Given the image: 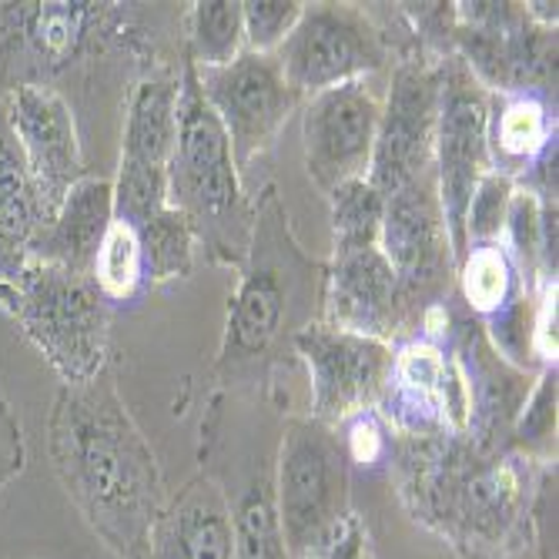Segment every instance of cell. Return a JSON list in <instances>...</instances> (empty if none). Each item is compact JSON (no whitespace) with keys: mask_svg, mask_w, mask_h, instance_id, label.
Returning a JSON list of instances; mask_svg holds the SVG:
<instances>
[{"mask_svg":"<svg viewBox=\"0 0 559 559\" xmlns=\"http://www.w3.org/2000/svg\"><path fill=\"white\" fill-rule=\"evenodd\" d=\"M47 455L91 533L118 559H141L168 486L108 372L84 385H61L47 419Z\"/></svg>","mask_w":559,"mask_h":559,"instance_id":"cell-1","label":"cell"},{"mask_svg":"<svg viewBox=\"0 0 559 559\" xmlns=\"http://www.w3.org/2000/svg\"><path fill=\"white\" fill-rule=\"evenodd\" d=\"M523 452H486L469 436H392L385 473L402 510L455 559H513L530 549L539 473Z\"/></svg>","mask_w":559,"mask_h":559,"instance_id":"cell-2","label":"cell"},{"mask_svg":"<svg viewBox=\"0 0 559 559\" xmlns=\"http://www.w3.org/2000/svg\"><path fill=\"white\" fill-rule=\"evenodd\" d=\"M325 262L301 248L292 231L278 185H265L255 201L248 255L228 298L225 332L215 355L222 392L269 395L275 372L295 362V338L322 322Z\"/></svg>","mask_w":559,"mask_h":559,"instance_id":"cell-3","label":"cell"},{"mask_svg":"<svg viewBox=\"0 0 559 559\" xmlns=\"http://www.w3.org/2000/svg\"><path fill=\"white\" fill-rule=\"evenodd\" d=\"M151 40L138 4L94 0H24L0 4V97L21 87H55V81L100 61L131 58L151 64Z\"/></svg>","mask_w":559,"mask_h":559,"instance_id":"cell-4","label":"cell"},{"mask_svg":"<svg viewBox=\"0 0 559 559\" xmlns=\"http://www.w3.org/2000/svg\"><path fill=\"white\" fill-rule=\"evenodd\" d=\"M168 205L181 212L212 265L238 269L255 228V201L245 191L228 134L209 108L194 64L181 50L178 134L168 162Z\"/></svg>","mask_w":559,"mask_h":559,"instance_id":"cell-5","label":"cell"},{"mask_svg":"<svg viewBox=\"0 0 559 559\" xmlns=\"http://www.w3.org/2000/svg\"><path fill=\"white\" fill-rule=\"evenodd\" d=\"M285 413L275 392H222L201 419V473H209L231 510L235 559H292L275 506V449Z\"/></svg>","mask_w":559,"mask_h":559,"instance_id":"cell-6","label":"cell"},{"mask_svg":"<svg viewBox=\"0 0 559 559\" xmlns=\"http://www.w3.org/2000/svg\"><path fill=\"white\" fill-rule=\"evenodd\" d=\"M0 309L17 322L64 385H84L105 372L111 301L91 275L27 262L11 285L0 288Z\"/></svg>","mask_w":559,"mask_h":559,"instance_id":"cell-7","label":"cell"},{"mask_svg":"<svg viewBox=\"0 0 559 559\" xmlns=\"http://www.w3.org/2000/svg\"><path fill=\"white\" fill-rule=\"evenodd\" d=\"M379 248L399 285L405 338H413L419 335L423 319L455 295V265H460L432 168L385 194Z\"/></svg>","mask_w":559,"mask_h":559,"instance_id":"cell-8","label":"cell"},{"mask_svg":"<svg viewBox=\"0 0 559 559\" xmlns=\"http://www.w3.org/2000/svg\"><path fill=\"white\" fill-rule=\"evenodd\" d=\"M352 469L338 432L309 413H288L275 449V506L292 559L352 510Z\"/></svg>","mask_w":559,"mask_h":559,"instance_id":"cell-9","label":"cell"},{"mask_svg":"<svg viewBox=\"0 0 559 559\" xmlns=\"http://www.w3.org/2000/svg\"><path fill=\"white\" fill-rule=\"evenodd\" d=\"M181 58L151 61L124 97L121 162L115 185V218L138 228L168 205V162L178 134Z\"/></svg>","mask_w":559,"mask_h":559,"instance_id":"cell-10","label":"cell"},{"mask_svg":"<svg viewBox=\"0 0 559 559\" xmlns=\"http://www.w3.org/2000/svg\"><path fill=\"white\" fill-rule=\"evenodd\" d=\"M452 55L489 94H543L556 100V31L539 27L526 4H455Z\"/></svg>","mask_w":559,"mask_h":559,"instance_id":"cell-11","label":"cell"},{"mask_svg":"<svg viewBox=\"0 0 559 559\" xmlns=\"http://www.w3.org/2000/svg\"><path fill=\"white\" fill-rule=\"evenodd\" d=\"M275 58L285 81L301 97L392 68V50L369 14V4H305Z\"/></svg>","mask_w":559,"mask_h":559,"instance_id":"cell-12","label":"cell"},{"mask_svg":"<svg viewBox=\"0 0 559 559\" xmlns=\"http://www.w3.org/2000/svg\"><path fill=\"white\" fill-rule=\"evenodd\" d=\"M489 91L473 78L460 58L439 64V115L432 141V175L439 188L442 218L455 248V259L466 251V209L489 165Z\"/></svg>","mask_w":559,"mask_h":559,"instance_id":"cell-13","label":"cell"},{"mask_svg":"<svg viewBox=\"0 0 559 559\" xmlns=\"http://www.w3.org/2000/svg\"><path fill=\"white\" fill-rule=\"evenodd\" d=\"M376 413L392 436H466L469 392L449 345L426 335L395 342Z\"/></svg>","mask_w":559,"mask_h":559,"instance_id":"cell-14","label":"cell"},{"mask_svg":"<svg viewBox=\"0 0 559 559\" xmlns=\"http://www.w3.org/2000/svg\"><path fill=\"white\" fill-rule=\"evenodd\" d=\"M198 84L228 134L241 178L278 141L282 128L305 100L285 81L275 55H251V50L228 68L198 71Z\"/></svg>","mask_w":559,"mask_h":559,"instance_id":"cell-15","label":"cell"},{"mask_svg":"<svg viewBox=\"0 0 559 559\" xmlns=\"http://www.w3.org/2000/svg\"><path fill=\"white\" fill-rule=\"evenodd\" d=\"M295 359L309 372V416L338 429L379 405L392 345L316 322L295 338Z\"/></svg>","mask_w":559,"mask_h":559,"instance_id":"cell-16","label":"cell"},{"mask_svg":"<svg viewBox=\"0 0 559 559\" xmlns=\"http://www.w3.org/2000/svg\"><path fill=\"white\" fill-rule=\"evenodd\" d=\"M439 64L419 55L392 61L369 165V185L382 194L399 191L402 185H409L413 178L432 168Z\"/></svg>","mask_w":559,"mask_h":559,"instance_id":"cell-17","label":"cell"},{"mask_svg":"<svg viewBox=\"0 0 559 559\" xmlns=\"http://www.w3.org/2000/svg\"><path fill=\"white\" fill-rule=\"evenodd\" d=\"M442 342L455 355V362H460L469 392L466 436L486 452H506L536 376L506 362L486 338L483 325L463 305H452V298H449V322Z\"/></svg>","mask_w":559,"mask_h":559,"instance_id":"cell-18","label":"cell"},{"mask_svg":"<svg viewBox=\"0 0 559 559\" xmlns=\"http://www.w3.org/2000/svg\"><path fill=\"white\" fill-rule=\"evenodd\" d=\"M379 111L382 100L366 81H352L305 97L301 105L305 168H309L312 181L325 194L342 181L369 178Z\"/></svg>","mask_w":559,"mask_h":559,"instance_id":"cell-19","label":"cell"},{"mask_svg":"<svg viewBox=\"0 0 559 559\" xmlns=\"http://www.w3.org/2000/svg\"><path fill=\"white\" fill-rule=\"evenodd\" d=\"M8 115L50 222L68 191L87 175L74 108L58 87H21L8 94Z\"/></svg>","mask_w":559,"mask_h":559,"instance_id":"cell-20","label":"cell"},{"mask_svg":"<svg viewBox=\"0 0 559 559\" xmlns=\"http://www.w3.org/2000/svg\"><path fill=\"white\" fill-rule=\"evenodd\" d=\"M322 322L385 345L405 338L399 285L379 245L362 251H332L325 262Z\"/></svg>","mask_w":559,"mask_h":559,"instance_id":"cell-21","label":"cell"},{"mask_svg":"<svg viewBox=\"0 0 559 559\" xmlns=\"http://www.w3.org/2000/svg\"><path fill=\"white\" fill-rule=\"evenodd\" d=\"M141 559H235L228 499L209 473L168 492Z\"/></svg>","mask_w":559,"mask_h":559,"instance_id":"cell-22","label":"cell"},{"mask_svg":"<svg viewBox=\"0 0 559 559\" xmlns=\"http://www.w3.org/2000/svg\"><path fill=\"white\" fill-rule=\"evenodd\" d=\"M111 222H115L111 178L84 175L61 201L58 215L37 231L31 245V262L91 275L97 248L105 241Z\"/></svg>","mask_w":559,"mask_h":559,"instance_id":"cell-23","label":"cell"},{"mask_svg":"<svg viewBox=\"0 0 559 559\" xmlns=\"http://www.w3.org/2000/svg\"><path fill=\"white\" fill-rule=\"evenodd\" d=\"M44 225L47 209L14 138L8 97H0V288L27 269L31 245Z\"/></svg>","mask_w":559,"mask_h":559,"instance_id":"cell-24","label":"cell"},{"mask_svg":"<svg viewBox=\"0 0 559 559\" xmlns=\"http://www.w3.org/2000/svg\"><path fill=\"white\" fill-rule=\"evenodd\" d=\"M489 165L520 181L556 144V100L543 94H489Z\"/></svg>","mask_w":559,"mask_h":559,"instance_id":"cell-25","label":"cell"},{"mask_svg":"<svg viewBox=\"0 0 559 559\" xmlns=\"http://www.w3.org/2000/svg\"><path fill=\"white\" fill-rule=\"evenodd\" d=\"M185 58L198 71L228 68L245 55V24L238 0H198L185 17Z\"/></svg>","mask_w":559,"mask_h":559,"instance_id":"cell-26","label":"cell"},{"mask_svg":"<svg viewBox=\"0 0 559 559\" xmlns=\"http://www.w3.org/2000/svg\"><path fill=\"white\" fill-rule=\"evenodd\" d=\"M134 231H138V241L144 251V272H147L151 288L191 278L194 255H198V238H194V231L181 212L165 205L162 212H155Z\"/></svg>","mask_w":559,"mask_h":559,"instance_id":"cell-27","label":"cell"},{"mask_svg":"<svg viewBox=\"0 0 559 559\" xmlns=\"http://www.w3.org/2000/svg\"><path fill=\"white\" fill-rule=\"evenodd\" d=\"M332 251H362L376 248L385 218V194L369 185V178H352L332 188Z\"/></svg>","mask_w":559,"mask_h":559,"instance_id":"cell-28","label":"cell"},{"mask_svg":"<svg viewBox=\"0 0 559 559\" xmlns=\"http://www.w3.org/2000/svg\"><path fill=\"white\" fill-rule=\"evenodd\" d=\"M91 278L111 305L115 301H131L147 288L144 251H141L138 231L131 225H124L118 218L111 222L105 241H100V248H97Z\"/></svg>","mask_w":559,"mask_h":559,"instance_id":"cell-29","label":"cell"},{"mask_svg":"<svg viewBox=\"0 0 559 559\" xmlns=\"http://www.w3.org/2000/svg\"><path fill=\"white\" fill-rule=\"evenodd\" d=\"M556 369H543L513 426L510 449L523 452L533 463H556Z\"/></svg>","mask_w":559,"mask_h":559,"instance_id":"cell-30","label":"cell"},{"mask_svg":"<svg viewBox=\"0 0 559 559\" xmlns=\"http://www.w3.org/2000/svg\"><path fill=\"white\" fill-rule=\"evenodd\" d=\"M301 11L305 4H298V0H245V50H251V55H275L285 37L295 31Z\"/></svg>","mask_w":559,"mask_h":559,"instance_id":"cell-31","label":"cell"},{"mask_svg":"<svg viewBox=\"0 0 559 559\" xmlns=\"http://www.w3.org/2000/svg\"><path fill=\"white\" fill-rule=\"evenodd\" d=\"M516 181L506 178L499 171L483 175V181L476 185L469 209H466V248L469 245H483V241H502V228H506V212H510V198H513Z\"/></svg>","mask_w":559,"mask_h":559,"instance_id":"cell-32","label":"cell"},{"mask_svg":"<svg viewBox=\"0 0 559 559\" xmlns=\"http://www.w3.org/2000/svg\"><path fill=\"white\" fill-rule=\"evenodd\" d=\"M335 432H338V442H342V449H345L348 469H362V473L385 469V463H389V445H392V432H389V426L379 419L376 409L352 416V419L342 423Z\"/></svg>","mask_w":559,"mask_h":559,"instance_id":"cell-33","label":"cell"},{"mask_svg":"<svg viewBox=\"0 0 559 559\" xmlns=\"http://www.w3.org/2000/svg\"><path fill=\"white\" fill-rule=\"evenodd\" d=\"M295 559H376L369 523L348 510L342 520H335L309 549H301Z\"/></svg>","mask_w":559,"mask_h":559,"instance_id":"cell-34","label":"cell"},{"mask_svg":"<svg viewBox=\"0 0 559 559\" xmlns=\"http://www.w3.org/2000/svg\"><path fill=\"white\" fill-rule=\"evenodd\" d=\"M530 549L536 559H556V463L539 473L530 510Z\"/></svg>","mask_w":559,"mask_h":559,"instance_id":"cell-35","label":"cell"},{"mask_svg":"<svg viewBox=\"0 0 559 559\" xmlns=\"http://www.w3.org/2000/svg\"><path fill=\"white\" fill-rule=\"evenodd\" d=\"M559 301H556V282L543 285L533 305V332H530V345H533V362L536 369H556V352H559Z\"/></svg>","mask_w":559,"mask_h":559,"instance_id":"cell-36","label":"cell"},{"mask_svg":"<svg viewBox=\"0 0 559 559\" xmlns=\"http://www.w3.org/2000/svg\"><path fill=\"white\" fill-rule=\"evenodd\" d=\"M27 466V439L17 409L0 389V492H4Z\"/></svg>","mask_w":559,"mask_h":559,"instance_id":"cell-37","label":"cell"}]
</instances>
